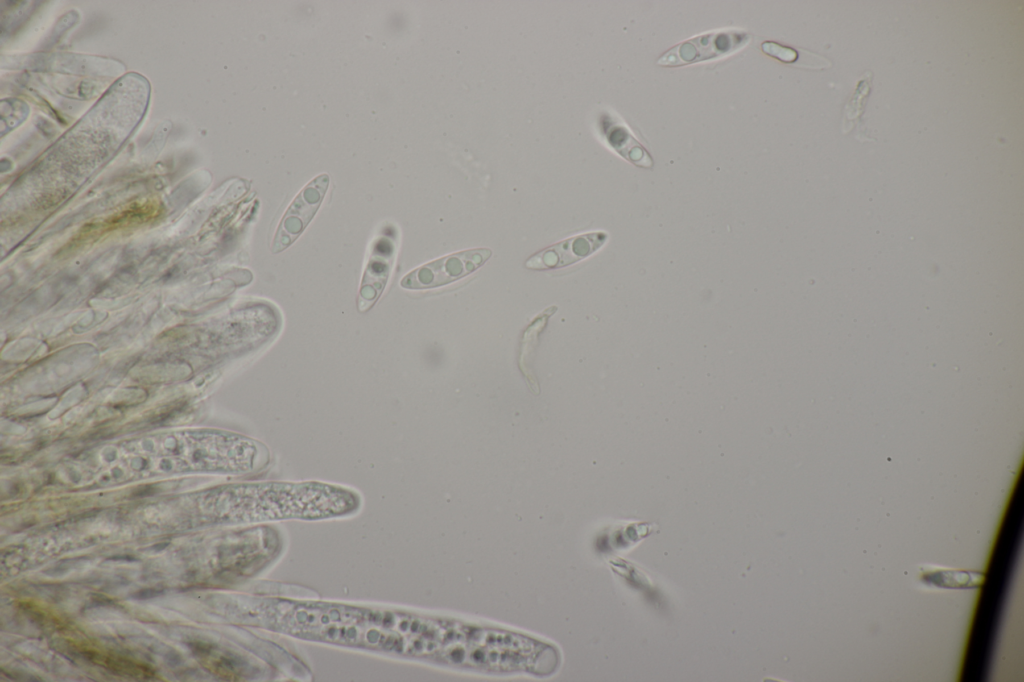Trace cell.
<instances>
[{
    "label": "cell",
    "mask_w": 1024,
    "mask_h": 682,
    "mask_svg": "<svg viewBox=\"0 0 1024 682\" xmlns=\"http://www.w3.org/2000/svg\"><path fill=\"white\" fill-rule=\"evenodd\" d=\"M250 623L298 638L400 655H424L426 620L359 606L255 598Z\"/></svg>",
    "instance_id": "1"
},
{
    "label": "cell",
    "mask_w": 1024,
    "mask_h": 682,
    "mask_svg": "<svg viewBox=\"0 0 1024 682\" xmlns=\"http://www.w3.org/2000/svg\"><path fill=\"white\" fill-rule=\"evenodd\" d=\"M492 255L488 248H475L446 255L419 266L404 276L401 287L423 290L441 287L479 269Z\"/></svg>",
    "instance_id": "2"
},
{
    "label": "cell",
    "mask_w": 1024,
    "mask_h": 682,
    "mask_svg": "<svg viewBox=\"0 0 1024 682\" xmlns=\"http://www.w3.org/2000/svg\"><path fill=\"white\" fill-rule=\"evenodd\" d=\"M329 184L327 174L310 181L294 198L284 213L271 244V251L279 253L289 247L304 231L316 214Z\"/></svg>",
    "instance_id": "3"
},
{
    "label": "cell",
    "mask_w": 1024,
    "mask_h": 682,
    "mask_svg": "<svg viewBox=\"0 0 1024 682\" xmlns=\"http://www.w3.org/2000/svg\"><path fill=\"white\" fill-rule=\"evenodd\" d=\"M747 39L746 33L736 30L697 36L670 49L658 60V64L679 66L717 58L739 49Z\"/></svg>",
    "instance_id": "4"
},
{
    "label": "cell",
    "mask_w": 1024,
    "mask_h": 682,
    "mask_svg": "<svg viewBox=\"0 0 1024 682\" xmlns=\"http://www.w3.org/2000/svg\"><path fill=\"white\" fill-rule=\"evenodd\" d=\"M608 240L606 232L580 234L532 255L526 262L528 269L543 271L565 268L598 251Z\"/></svg>",
    "instance_id": "5"
},
{
    "label": "cell",
    "mask_w": 1024,
    "mask_h": 682,
    "mask_svg": "<svg viewBox=\"0 0 1024 682\" xmlns=\"http://www.w3.org/2000/svg\"><path fill=\"white\" fill-rule=\"evenodd\" d=\"M557 310L555 306H552L542 312L532 323L527 327L523 335L521 342V350L519 353V369L523 373L526 379L527 385L531 392L538 395L540 392L539 384L535 378L534 373L530 370L529 360H533L534 351L536 349V343L538 342L539 334L545 328L547 321L551 315Z\"/></svg>",
    "instance_id": "6"
},
{
    "label": "cell",
    "mask_w": 1024,
    "mask_h": 682,
    "mask_svg": "<svg viewBox=\"0 0 1024 682\" xmlns=\"http://www.w3.org/2000/svg\"><path fill=\"white\" fill-rule=\"evenodd\" d=\"M611 146L625 159L636 166L651 168L653 159L645 148L620 124L612 126L607 134Z\"/></svg>",
    "instance_id": "7"
},
{
    "label": "cell",
    "mask_w": 1024,
    "mask_h": 682,
    "mask_svg": "<svg viewBox=\"0 0 1024 682\" xmlns=\"http://www.w3.org/2000/svg\"><path fill=\"white\" fill-rule=\"evenodd\" d=\"M762 46L769 49L771 48L772 50H765L767 54L777 57L780 60L791 62L797 58V53L790 48L783 47L774 43H763Z\"/></svg>",
    "instance_id": "8"
},
{
    "label": "cell",
    "mask_w": 1024,
    "mask_h": 682,
    "mask_svg": "<svg viewBox=\"0 0 1024 682\" xmlns=\"http://www.w3.org/2000/svg\"><path fill=\"white\" fill-rule=\"evenodd\" d=\"M162 593L163 591L160 589L147 588L137 591L132 596L135 599H149L161 595Z\"/></svg>",
    "instance_id": "9"
},
{
    "label": "cell",
    "mask_w": 1024,
    "mask_h": 682,
    "mask_svg": "<svg viewBox=\"0 0 1024 682\" xmlns=\"http://www.w3.org/2000/svg\"><path fill=\"white\" fill-rule=\"evenodd\" d=\"M168 546V543H161L154 545L151 549L162 550Z\"/></svg>",
    "instance_id": "10"
}]
</instances>
